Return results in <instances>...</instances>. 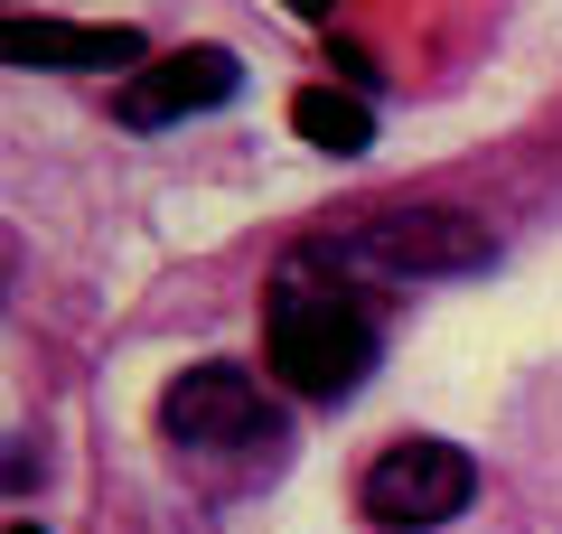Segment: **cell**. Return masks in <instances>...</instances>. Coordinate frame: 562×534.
<instances>
[{
  "label": "cell",
  "mask_w": 562,
  "mask_h": 534,
  "mask_svg": "<svg viewBox=\"0 0 562 534\" xmlns=\"http://www.w3.org/2000/svg\"><path fill=\"white\" fill-rule=\"evenodd\" d=\"M235 85H244L235 47H179V57L140 66V76L122 85V122H132V132H160V122H188V113L235 103Z\"/></svg>",
  "instance_id": "cell-5"
},
{
  "label": "cell",
  "mask_w": 562,
  "mask_h": 534,
  "mask_svg": "<svg viewBox=\"0 0 562 534\" xmlns=\"http://www.w3.org/2000/svg\"><path fill=\"white\" fill-rule=\"evenodd\" d=\"M0 57L10 66H132V29H76V20H0Z\"/></svg>",
  "instance_id": "cell-6"
},
{
  "label": "cell",
  "mask_w": 562,
  "mask_h": 534,
  "mask_svg": "<svg viewBox=\"0 0 562 534\" xmlns=\"http://www.w3.org/2000/svg\"><path fill=\"white\" fill-rule=\"evenodd\" d=\"M479 497V459L460 441H384L357 478V507L394 534H422V525H450V515Z\"/></svg>",
  "instance_id": "cell-2"
},
{
  "label": "cell",
  "mask_w": 562,
  "mask_h": 534,
  "mask_svg": "<svg viewBox=\"0 0 562 534\" xmlns=\"http://www.w3.org/2000/svg\"><path fill=\"white\" fill-rule=\"evenodd\" d=\"M262 356L272 376L310 403H338L347 385L375 366V319L338 291V281H310V272H281L272 310H262Z\"/></svg>",
  "instance_id": "cell-1"
},
{
  "label": "cell",
  "mask_w": 562,
  "mask_h": 534,
  "mask_svg": "<svg viewBox=\"0 0 562 534\" xmlns=\"http://www.w3.org/2000/svg\"><path fill=\"white\" fill-rule=\"evenodd\" d=\"M10 534H47V525H29V515H20V525H10Z\"/></svg>",
  "instance_id": "cell-8"
},
{
  "label": "cell",
  "mask_w": 562,
  "mask_h": 534,
  "mask_svg": "<svg viewBox=\"0 0 562 534\" xmlns=\"http://www.w3.org/2000/svg\"><path fill=\"white\" fill-rule=\"evenodd\" d=\"M160 432L188 441V450L254 441V432H272V422H262V385L244 376V366H225V356H206V366H188V376H169V394H160Z\"/></svg>",
  "instance_id": "cell-4"
},
{
  "label": "cell",
  "mask_w": 562,
  "mask_h": 534,
  "mask_svg": "<svg viewBox=\"0 0 562 534\" xmlns=\"http://www.w3.org/2000/svg\"><path fill=\"white\" fill-rule=\"evenodd\" d=\"M291 132L319 141V151H338V159L375 151V113H366V94H338V85H301V94H291Z\"/></svg>",
  "instance_id": "cell-7"
},
{
  "label": "cell",
  "mask_w": 562,
  "mask_h": 534,
  "mask_svg": "<svg viewBox=\"0 0 562 534\" xmlns=\"http://www.w3.org/2000/svg\"><path fill=\"white\" fill-rule=\"evenodd\" d=\"M338 254L366 263V272H394V281H460V272L497 263V235L479 216H460V207H394V216L357 225Z\"/></svg>",
  "instance_id": "cell-3"
}]
</instances>
